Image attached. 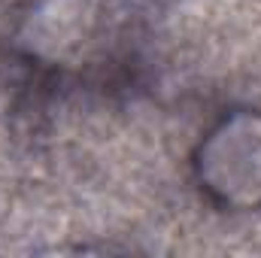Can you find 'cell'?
<instances>
[{"label":"cell","instance_id":"1","mask_svg":"<svg viewBox=\"0 0 261 258\" xmlns=\"http://www.w3.org/2000/svg\"><path fill=\"white\" fill-rule=\"evenodd\" d=\"M137 0H31L12 31L15 55L49 82L122 85L140 64Z\"/></svg>","mask_w":261,"mask_h":258},{"label":"cell","instance_id":"2","mask_svg":"<svg viewBox=\"0 0 261 258\" xmlns=\"http://www.w3.org/2000/svg\"><path fill=\"white\" fill-rule=\"evenodd\" d=\"M192 167L210 203L231 213L261 210V110H231L213 122Z\"/></svg>","mask_w":261,"mask_h":258}]
</instances>
